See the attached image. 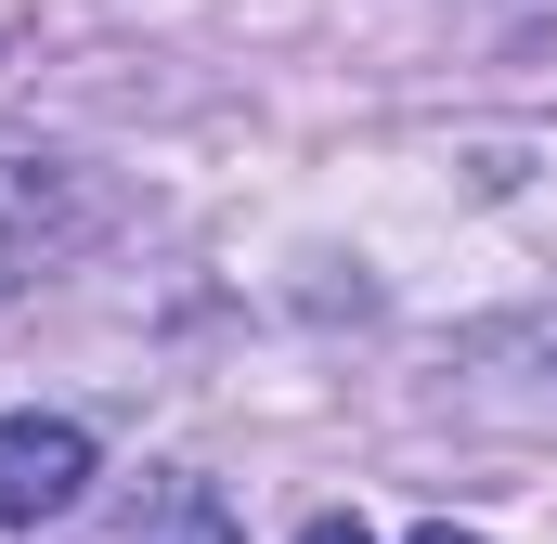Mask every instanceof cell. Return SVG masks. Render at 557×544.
Masks as SVG:
<instances>
[{
	"label": "cell",
	"instance_id": "7a4b0ae2",
	"mask_svg": "<svg viewBox=\"0 0 557 544\" xmlns=\"http://www.w3.org/2000/svg\"><path fill=\"white\" fill-rule=\"evenodd\" d=\"M298 544H376V532H363V519H311Z\"/></svg>",
	"mask_w": 557,
	"mask_h": 544
},
{
	"label": "cell",
	"instance_id": "277c9868",
	"mask_svg": "<svg viewBox=\"0 0 557 544\" xmlns=\"http://www.w3.org/2000/svg\"><path fill=\"white\" fill-rule=\"evenodd\" d=\"M416 544H480V532H454V519H428V532H416Z\"/></svg>",
	"mask_w": 557,
	"mask_h": 544
},
{
	"label": "cell",
	"instance_id": "6da1fadb",
	"mask_svg": "<svg viewBox=\"0 0 557 544\" xmlns=\"http://www.w3.org/2000/svg\"><path fill=\"white\" fill-rule=\"evenodd\" d=\"M91 428L78 415H0V532H39V519H78L91 493Z\"/></svg>",
	"mask_w": 557,
	"mask_h": 544
},
{
	"label": "cell",
	"instance_id": "3957f363",
	"mask_svg": "<svg viewBox=\"0 0 557 544\" xmlns=\"http://www.w3.org/2000/svg\"><path fill=\"white\" fill-rule=\"evenodd\" d=\"M13 272H26V247H13V234H0V298H13Z\"/></svg>",
	"mask_w": 557,
	"mask_h": 544
}]
</instances>
